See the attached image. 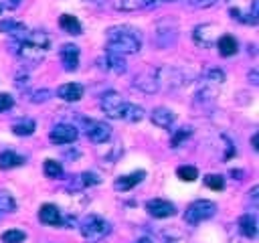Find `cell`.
Segmentation results:
<instances>
[{"label":"cell","mask_w":259,"mask_h":243,"mask_svg":"<svg viewBox=\"0 0 259 243\" xmlns=\"http://www.w3.org/2000/svg\"><path fill=\"white\" fill-rule=\"evenodd\" d=\"M8 47L14 55H18L24 63L28 65H38L49 49H51V36L42 30H28V34L24 38H16V36H10L8 40Z\"/></svg>","instance_id":"1"},{"label":"cell","mask_w":259,"mask_h":243,"mask_svg":"<svg viewBox=\"0 0 259 243\" xmlns=\"http://www.w3.org/2000/svg\"><path fill=\"white\" fill-rule=\"evenodd\" d=\"M142 32L136 26L130 24H117L107 30V40H105V51L115 53L119 57L123 55H136L142 49Z\"/></svg>","instance_id":"2"},{"label":"cell","mask_w":259,"mask_h":243,"mask_svg":"<svg viewBox=\"0 0 259 243\" xmlns=\"http://www.w3.org/2000/svg\"><path fill=\"white\" fill-rule=\"evenodd\" d=\"M194 77L192 73H188L184 67H172V65H162L156 67V83H158V91L166 89V91H176L186 87L188 83H192Z\"/></svg>","instance_id":"3"},{"label":"cell","mask_w":259,"mask_h":243,"mask_svg":"<svg viewBox=\"0 0 259 243\" xmlns=\"http://www.w3.org/2000/svg\"><path fill=\"white\" fill-rule=\"evenodd\" d=\"M79 229H81V235H83L85 241H89V243H97V241H101L103 237L109 235L111 225H109L103 217L89 215V217H85V219L79 223Z\"/></svg>","instance_id":"4"},{"label":"cell","mask_w":259,"mask_h":243,"mask_svg":"<svg viewBox=\"0 0 259 243\" xmlns=\"http://www.w3.org/2000/svg\"><path fill=\"white\" fill-rule=\"evenodd\" d=\"M259 0H227V8L237 22L255 24L259 14Z\"/></svg>","instance_id":"5"},{"label":"cell","mask_w":259,"mask_h":243,"mask_svg":"<svg viewBox=\"0 0 259 243\" xmlns=\"http://www.w3.org/2000/svg\"><path fill=\"white\" fill-rule=\"evenodd\" d=\"M217 213V205L212 200H194L186 207L184 211V221L190 225H198L210 217H214Z\"/></svg>","instance_id":"6"},{"label":"cell","mask_w":259,"mask_h":243,"mask_svg":"<svg viewBox=\"0 0 259 243\" xmlns=\"http://www.w3.org/2000/svg\"><path fill=\"white\" fill-rule=\"evenodd\" d=\"M125 105H127V101H123V97H121L117 91H105V93L99 97V107H101V111H103L107 117H113V119H121V117H123Z\"/></svg>","instance_id":"7"},{"label":"cell","mask_w":259,"mask_h":243,"mask_svg":"<svg viewBox=\"0 0 259 243\" xmlns=\"http://www.w3.org/2000/svg\"><path fill=\"white\" fill-rule=\"evenodd\" d=\"M221 26L214 24V22H204V24H198L194 30H192V40L202 47V49H210L217 45L219 36H221Z\"/></svg>","instance_id":"8"},{"label":"cell","mask_w":259,"mask_h":243,"mask_svg":"<svg viewBox=\"0 0 259 243\" xmlns=\"http://www.w3.org/2000/svg\"><path fill=\"white\" fill-rule=\"evenodd\" d=\"M83 124V132L85 136L93 142V144H103L111 138V128L105 124V122H97V119H85L81 117L79 119Z\"/></svg>","instance_id":"9"},{"label":"cell","mask_w":259,"mask_h":243,"mask_svg":"<svg viewBox=\"0 0 259 243\" xmlns=\"http://www.w3.org/2000/svg\"><path fill=\"white\" fill-rule=\"evenodd\" d=\"M95 65H97L101 71H105V73H115V75H119V73L125 71V59L119 57V55H115V53H107V51L95 61Z\"/></svg>","instance_id":"10"},{"label":"cell","mask_w":259,"mask_h":243,"mask_svg":"<svg viewBox=\"0 0 259 243\" xmlns=\"http://www.w3.org/2000/svg\"><path fill=\"white\" fill-rule=\"evenodd\" d=\"M134 87L140 89L142 93H156L158 91V83H156V67H148L144 71H140L134 77Z\"/></svg>","instance_id":"11"},{"label":"cell","mask_w":259,"mask_h":243,"mask_svg":"<svg viewBox=\"0 0 259 243\" xmlns=\"http://www.w3.org/2000/svg\"><path fill=\"white\" fill-rule=\"evenodd\" d=\"M77 136H79V130H77L75 126H71V124H59V126H55V128L51 130V134H49L51 142H53V144H59V146H63V144H73V142L77 140Z\"/></svg>","instance_id":"12"},{"label":"cell","mask_w":259,"mask_h":243,"mask_svg":"<svg viewBox=\"0 0 259 243\" xmlns=\"http://www.w3.org/2000/svg\"><path fill=\"white\" fill-rule=\"evenodd\" d=\"M146 211L154 217V219H168L176 215V207L166 200V198H152L146 202Z\"/></svg>","instance_id":"13"},{"label":"cell","mask_w":259,"mask_h":243,"mask_svg":"<svg viewBox=\"0 0 259 243\" xmlns=\"http://www.w3.org/2000/svg\"><path fill=\"white\" fill-rule=\"evenodd\" d=\"M38 221L42 225H49V227H59V225H63V215H61L57 205H49L47 202V205H42L38 209Z\"/></svg>","instance_id":"14"},{"label":"cell","mask_w":259,"mask_h":243,"mask_svg":"<svg viewBox=\"0 0 259 243\" xmlns=\"http://www.w3.org/2000/svg\"><path fill=\"white\" fill-rule=\"evenodd\" d=\"M99 182H101L99 174H95V172H81V174H75L69 180V188L71 190H81V188H87V186H95Z\"/></svg>","instance_id":"15"},{"label":"cell","mask_w":259,"mask_h":243,"mask_svg":"<svg viewBox=\"0 0 259 243\" xmlns=\"http://www.w3.org/2000/svg\"><path fill=\"white\" fill-rule=\"evenodd\" d=\"M158 0H113V8L121 12H138L156 6Z\"/></svg>","instance_id":"16"},{"label":"cell","mask_w":259,"mask_h":243,"mask_svg":"<svg viewBox=\"0 0 259 243\" xmlns=\"http://www.w3.org/2000/svg\"><path fill=\"white\" fill-rule=\"evenodd\" d=\"M174 40H176V28H174V26H170V28H166V24H158V26H156L154 45H156L158 49H166V47H170Z\"/></svg>","instance_id":"17"},{"label":"cell","mask_w":259,"mask_h":243,"mask_svg":"<svg viewBox=\"0 0 259 243\" xmlns=\"http://www.w3.org/2000/svg\"><path fill=\"white\" fill-rule=\"evenodd\" d=\"M150 119H152V124H154V126H158V128L166 130V128H170V126L174 124L176 115H174V111H172V109H168V107H156V109H152Z\"/></svg>","instance_id":"18"},{"label":"cell","mask_w":259,"mask_h":243,"mask_svg":"<svg viewBox=\"0 0 259 243\" xmlns=\"http://www.w3.org/2000/svg\"><path fill=\"white\" fill-rule=\"evenodd\" d=\"M61 63L67 71H75L79 65V49L75 45H63L61 47Z\"/></svg>","instance_id":"19"},{"label":"cell","mask_w":259,"mask_h":243,"mask_svg":"<svg viewBox=\"0 0 259 243\" xmlns=\"http://www.w3.org/2000/svg\"><path fill=\"white\" fill-rule=\"evenodd\" d=\"M83 93H85V89L79 83H65L57 89V97H61L63 101H79L83 97Z\"/></svg>","instance_id":"20"},{"label":"cell","mask_w":259,"mask_h":243,"mask_svg":"<svg viewBox=\"0 0 259 243\" xmlns=\"http://www.w3.org/2000/svg\"><path fill=\"white\" fill-rule=\"evenodd\" d=\"M142 178H146V172H144V170H136V172H132V174H123V176L115 178L113 186H115L117 190H130V188H134L136 184H140Z\"/></svg>","instance_id":"21"},{"label":"cell","mask_w":259,"mask_h":243,"mask_svg":"<svg viewBox=\"0 0 259 243\" xmlns=\"http://www.w3.org/2000/svg\"><path fill=\"white\" fill-rule=\"evenodd\" d=\"M0 32H6L8 36H16V38H24L28 34V28L18 22V20H2L0 22Z\"/></svg>","instance_id":"22"},{"label":"cell","mask_w":259,"mask_h":243,"mask_svg":"<svg viewBox=\"0 0 259 243\" xmlns=\"http://www.w3.org/2000/svg\"><path fill=\"white\" fill-rule=\"evenodd\" d=\"M217 49H219V53H221L223 57H233V55L239 51V45H237L235 36H231V34H221L219 40H217Z\"/></svg>","instance_id":"23"},{"label":"cell","mask_w":259,"mask_h":243,"mask_svg":"<svg viewBox=\"0 0 259 243\" xmlns=\"http://www.w3.org/2000/svg\"><path fill=\"white\" fill-rule=\"evenodd\" d=\"M59 26L69 34H81L83 32V24L73 14H61L59 16Z\"/></svg>","instance_id":"24"},{"label":"cell","mask_w":259,"mask_h":243,"mask_svg":"<svg viewBox=\"0 0 259 243\" xmlns=\"http://www.w3.org/2000/svg\"><path fill=\"white\" fill-rule=\"evenodd\" d=\"M239 231L249 239H253L257 235V221L251 213H245V215L239 217Z\"/></svg>","instance_id":"25"},{"label":"cell","mask_w":259,"mask_h":243,"mask_svg":"<svg viewBox=\"0 0 259 243\" xmlns=\"http://www.w3.org/2000/svg\"><path fill=\"white\" fill-rule=\"evenodd\" d=\"M22 164H24V158L12 150H6L0 154V170H10V168L22 166Z\"/></svg>","instance_id":"26"},{"label":"cell","mask_w":259,"mask_h":243,"mask_svg":"<svg viewBox=\"0 0 259 243\" xmlns=\"http://www.w3.org/2000/svg\"><path fill=\"white\" fill-rule=\"evenodd\" d=\"M34 130H36V122L30 119V117H22V119H18V122L12 124V132L16 136H32Z\"/></svg>","instance_id":"27"},{"label":"cell","mask_w":259,"mask_h":243,"mask_svg":"<svg viewBox=\"0 0 259 243\" xmlns=\"http://www.w3.org/2000/svg\"><path fill=\"white\" fill-rule=\"evenodd\" d=\"M144 115H146V111L140 107V105H136V103H127L125 105V111H123V122H130V124H134V122H140V119H144Z\"/></svg>","instance_id":"28"},{"label":"cell","mask_w":259,"mask_h":243,"mask_svg":"<svg viewBox=\"0 0 259 243\" xmlns=\"http://www.w3.org/2000/svg\"><path fill=\"white\" fill-rule=\"evenodd\" d=\"M14 209H16L14 196L10 192H6V190H0V217L2 215H10Z\"/></svg>","instance_id":"29"},{"label":"cell","mask_w":259,"mask_h":243,"mask_svg":"<svg viewBox=\"0 0 259 243\" xmlns=\"http://www.w3.org/2000/svg\"><path fill=\"white\" fill-rule=\"evenodd\" d=\"M42 172H45L49 178H59V176L63 174V166H61V162H57V160H45Z\"/></svg>","instance_id":"30"},{"label":"cell","mask_w":259,"mask_h":243,"mask_svg":"<svg viewBox=\"0 0 259 243\" xmlns=\"http://www.w3.org/2000/svg\"><path fill=\"white\" fill-rule=\"evenodd\" d=\"M176 176H178L180 180H184V182H192V180H196L198 170H196L194 166H180V168L176 170Z\"/></svg>","instance_id":"31"},{"label":"cell","mask_w":259,"mask_h":243,"mask_svg":"<svg viewBox=\"0 0 259 243\" xmlns=\"http://www.w3.org/2000/svg\"><path fill=\"white\" fill-rule=\"evenodd\" d=\"M51 97H53L51 89H34V91L28 93V101H32V103H45Z\"/></svg>","instance_id":"32"},{"label":"cell","mask_w":259,"mask_h":243,"mask_svg":"<svg viewBox=\"0 0 259 243\" xmlns=\"http://www.w3.org/2000/svg\"><path fill=\"white\" fill-rule=\"evenodd\" d=\"M190 134H192V130H190L188 126L180 128V130H178V132H176V134L170 138V146H172V148H178V146H182V142H184V140H186Z\"/></svg>","instance_id":"33"},{"label":"cell","mask_w":259,"mask_h":243,"mask_svg":"<svg viewBox=\"0 0 259 243\" xmlns=\"http://www.w3.org/2000/svg\"><path fill=\"white\" fill-rule=\"evenodd\" d=\"M24 233L18 231V229H10V231H4L2 233V243H22L24 241Z\"/></svg>","instance_id":"34"},{"label":"cell","mask_w":259,"mask_h":243,"mask_svg":"<svg viewBox=\"0 0 259 243\" xmlns=\"http://www.w3.org/2000/svg\"><path fill=\"white\" fill-rule=\"evenodd\" d=\"M204 184H206L208 188H212V190H223L225 178H223L221 174H206V176H204Z\"/></svg>","instance_id":"35"},{"label":"cell","mask_w":259,"mask_h":243,"mask_svg":"<svg viewBox=\"0 0 259 243\" xmlns=\"http://www.w3.org/2000/svg\"><path fill=\"white\" fill-rule=\"evenodd\" d=\"M14 105V97L10 93H0V113L8 111Z\"/></svg>","instance_id":"36"},{"label":"cell","mask_w":259,"mask_h":243,"mask_svg":"<svg viewBox=\"0 0 259 243\" xmlns=\"http://www.w3.org/2000/svg\"><path fill=\"white\" fill-rule=\"evenodd\" d=\"M217 0H190L188 4L194 6V8H206V6H212Z\"/></svg>","instance_id":"37"},{"label":"cell","mask_w":259,"mask_h":243,"mask_svg":"<svg viewBox=\"0 0 259 243\" xmlns=\"http://www.w3.org/2000/svg\"><path fill=\"white\" fill-rule=\"evenodd\" d=\"M26 81H28V77H26V75H20V77H16V79H14V83H16V85H20V87H24V85H26Z\"/></svg>","instance_id":"38"},{"label":"cell","mask_w":259,"mask_h":243,"mask_svg":"<svg viewBox=\"0 0 259 243\" xmlns=\"http://www.w3.org/2000/svg\"><path fill=\"white\" fill-rule=\"evenodd\" d=\"M257 190H259V188L255 186V188H251V192H249V198H251L253 205H257Z\"/></svg>","instance_id":"39"},{"label":"cell","mask_w":259,"mask_h":243,"mask_svg":"<svg viewBox=\"0 0 259 243\" xmlns=\"http://www.w3.org/2000/svg\"><path fill=\"white\" fill-rule=\"evenodd\" d=\"M249 79H251L253 85H257V83H259V81H257V71H251V73H249Z\"/></svg>","instance_id":"40"},{"label":"cell","mask_w":259,"mask_h":243,"mask_svg":"<svg viewBox=\"0 0 259 243\" xmlns=\"http://www.w3.org/2000/svg\"><path fill=\"white\" fill-rule=\"evenodd\" d=\"M136 243H156V241H154V239H150V237H140Z\"/></svg>","instance_id":"41"},{"label":"cell","mask_w":259,"mask_h":243,"mask_svg":"<svg viewBox=\"0 0 259 243\" xmlns=\"http://www.w3.org/2000/svg\"><path fill=\"white\" fill-rule=\"evenodd\" d=\"M2 8H4V6H2V4H0V12H2Z\"/></svg>","instance_id":"42"},{"label":"cell","mask_w":259,"mask_h":243,"mask_svg":"<svg viewBox=\"0 0 259 243\" xmlns=\"http://www.w3.org/2000/svg\"><path fill=\"white\" fill-rule=\"evenodd\" d=\"M164 2H172V0H164Z\"/></svg>","instance_id":"43"}]
</instances>
